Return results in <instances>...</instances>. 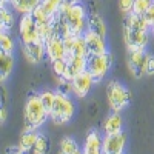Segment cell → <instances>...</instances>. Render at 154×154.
<instances>
[{"mask_svg":"<svg viewBox=\"0 0 154 154\" xmlns=\"http://www.w3.org/2000/svg\"><path fill=\"white\" fill-rule=\"evenodd\" d=\"M151 28L143 16L131 14L125 17L123 23V42L126 45V51L131 49H145L148 45V38Z\"/></svg>","mask_w":154,"mask_h":154,"instance_id":"obj_1","label":"cell"},{"mask_svg":"<svg viewBox=\"0 0 154 154\" xmlns=\"http://www.w3.org/2000/svg\"><path fill=\"white\" fill-rule=\"evenodd\" d=\"M60 12L65 17L68 28H69V34L71 35H83L85 31L88 29V9L86 6H83L82 2H75V3H69V2H63V5L60 6Z\"/></svg>","mask_w":154,"mask_h":154,"instance_id":"obj_2","label":"cell"},{"mask_svg":"<svg viewBox=\"0 0 154 154\" xmlns=\"http://www.w3.org/2000/svg\"><path fill=\"white\" fill-rule=\"evenodd\" d=\"M23 117H25L23 130H38L49 119V114L46 112L38 94H32L28 97L23 109Z\"/></svg>","mask_w":154,"mask_h":154,"instance_id":"obj_3","label":"cell"},{"mask_svg":"<svg viewBox=\"0 0 154 154\" xmlns=\"http://www.w3.org/2000/svg\"><path fill=\"white\" fill-rule=\"evenodd\" d=\"M74 112H75V106L71 96L56 91V100L49 112L51 122L56 125H65L74 117Z\"/></svg>","mask_w":154,"mask_h":154,"instance_id":"obj_4","label":"cell"},{"mask_svg":"<svg viewBox=\"0 0 154 154\" xmlns=\"http://www.w3.org/2000/svg\"><path fill=\"white\" fill-rule=\"evenodd\" d=\"M106 100H108L109 109L112 112H120L131 102V93L120 82L111 80L106 85Z\"/></svg>","mask_w":154,"mask_h":154,"instance_id":"obj_5","label":"cell"},{"mask_svg":"<svg viewBox=\"0 0 154 154\" xmlns=\"http://www.w3.org/2000/svg\"><path fill=\"white\" fill-rule=\"evenodd\" d=\"M111 65H112V54L109 51L102 56H88L86 57V71L94 79L96 83L105 79Z\"/></svg>","mask_w":154,"mask_h":154,"instance_id":"obj_6","label":"cell"},{"mask_svg":"<svg viewBox=\"0 0 154 154\" xmlns=\"http://www.w3.org/2000/svg\"><path fill=\"white\" fill-rule=\"evenodd\" d=\"M19 37H20L22 45L43 42L40 38V34H38V28H37V23H35L32 14H23L20 17V22H19Z\"/></svg>","mask_w":154,"mask_h":154,"instance_id":"obj_7","label":"cell"},{"mask_svg":"<svg viewBox=\"0 0 154 154\" xmlns=\"http://www.w3.org/2000/svg\"><path fill=\"white\" fill-rule=\"evenodd\" d=\"M148 54L145 49H131L128 51L126 56V65L130 72L140 79V77L146 75V60H148Z\"/></svg>","mask_w":154,"mask_h":154,"instance_id":"obj_8","label":"cell"},{"mask_svg":"<svg viewBox=\"0 0 154 154\" xmlns=\"http://www.w3.org/2000/svg\"><path fill=\"white\" fill-rule=\"evenodd\" d=\"M126 145V136L123 131L116 134H105L102 139V152L103 154H123Z\"/></svg>","mask_w":154,"mask_h":154,"instance_id":"obj_9","label":"cell"},{"mask_svg":"<svg viewBox=\"0 0 154 154\" xmlns=\"http://www.w3.org/2000/svg\"><path fill=\"white\" fill-rule=\"evenodd\" d=\"M83 38H85V46H86L88 56H102V54L108 53L105 37L86 29L85 34H83Z\"/></svg>","mask_w":154,"mask_h":154,"instance_id":"obj_10","label":"cell"},{"mask_svg":"<svg viewBox=\"0 0 154 154\" xmlns=\"http://www.w3.org/2000/svg\"><path fill=\"white\" fill-rule=\"evenodd\" d=\"M45 49H46V57L49 59V62L66 57L65 40L59 35H51L48 40H45Z\"/></svg>","mask_w":154,"mask_h":154,"instance_id":"obj_11","label":"cell"},{"mask_svg":"<svg viewBox=\"0 0 154 154\" xmlns=\"http://www.w3.org/2000/svg\"><path fill=\"white\" fill-rule=\"evenodd\" d=\"M94 79L91 75H89L88 71H83L82 74H79L77 77H74V79L71 80V85H72V94L75 97H85L88 96V93L91 91V88L94 85Z\"/></svg>","mask_w":154,"mask_h":154,"instance_id":"obj_12","label":"cell"},{"mask_svg":"<svg viewBox=\"0 0 154 154\" xmlns=\"http://www.w3.org/2000/svg\"><path fill=\"white\" fill-rule=\"evenodd\" d=\"M22 53L23 57L26 59L32 65L40 63L46 57V49L43 42H35V43H28V45H22Z\"/></svg>","mask_w":154,"mask_h":154,"instance_id":"obj_13","label":"cell"},{"mask_svg":"<svg viewBox=\"0 0 154 154\" xmlns=\"http://www.w3.org/2000/svg\"><path fill=\"white\" fill-rule=\"evenodd\" d=\"M65 60H66V71H65V75L63 77L66 80H72L74 77H77L83 71H86V57L66 56Z\"/></svg>","mask_w":154,"mask_h":154,"instance_id":"obj_14","label":"cell"},{"mask_svg":"<svg viewBox=\"0 0 154 154\" xmlns=\"http://www.w3.org/2000/svg\"><path fill=\"white\" fill-rule=\"evenodd\" d=\"M63 40H65L66 56H80V57H88L83 35H68V37L63 38Z\"/></svg>","mask_w":154,"mask_h":154,"instance_id":"obj_15","label":"cell"},{"mask_svg":"<svg viewBox=\"0 0 154 154\" xmlns=\"http://www.w3.org/2000/svg\"><path fill=\"white\" fill-rule=\"evenodd\" d=\"M102 139H103V136L97 130H91L85 137L82 152L83 154H103L102 152Z\"/></svg>","mask_w":154,"mask_h":154,"instance_id":"obj_16","label":"cell"},{"mask_svg":"<svg viewBox=\"0 0 154 154\" xmlns=\"http://www.w3.org/2000/svg\"><path fill=\"white\" fill-rule=\"evenodd\" d=\"M14 68V57L12 54H8L0 49V83L9 79V75Z\"/></svg>","mask_w":154,"mask_h":154,"instance_id":"obj_17","label":"cell"},{"mask_svg":"<svg viewBox=\"0 0 154 154\" xmlns=\"http://www.w3.org/2000/svg\"><path fill=\"white\" fill-rule=\"evenodd\" d=\"M8 5L19 14H31L40 5V0H8Z\"/></svg>","mask_w":154,"mask_h":154,"instance_id":"obj_18","label":"cell"},{"mask_svg":"<svg viewBox=\"0 0 154 154\" xmlns=\"http://www.w3.org/2000/svg\"><path fill=\"white\" fill-rule=\"evenodd\" d=\"M122 126H123V120H122V116L120 112H112L108 116L103 122V133L105 134H116V133H120L122 131Z\"/></svg>","mask_w":154,"mask_h":154,"instance_id":"obj_19","label":"cell"},{"mask_svg":"<svg viewBox=\"0 0 154 154\" xmlns=\"http://www.w3.org/2000/svg\"><path fill=\"white\" fill-rule=\"evenodd\" d=\"M88 29L102 35V37H106V23L97 12H91L88 16Z\"/></svg>","mask_w":154,"mask_h":154,"instance_id":"obj_20","label":"cell"},{"mask_svg":"<svg viewBox=\"0 0 154 154\" xmlns=\"http://www.w3.org/2000/svg\"><path fill=\"white\" fill-rule=\"evenodd\" d=\"M37 136H38V130H23V133H22V136L19 139V148L22 151L31 152L35 140H37Z\"/></svg>","mask_w":154,"mask_h":154,"instance_id":"obj_21","label":"cell"},{"mask_svg":"<svg viewBox=\"0 0 154 154\" xmlns=\"http://www.w3.org/2000/svg\"><path fill=\"white\" fill-rule=\"evenodd\" d=\"M16 23V17L12 14L9 5H0V26L3 31H11Z\"/></svg>","mask_w":154,"mask_h":154,"instance_id":"obj_22","label":"cell"},{"mask_svg":"<svg viewBox=\"0 0 154 154\" xmlns=\"http://www.w3.org/2000/svg\"><path fill=\"white\" fill-rule=\"evenodd\" d=\"M51 148V143H49V140L45 134H42L40 131H38V136H37V140H35V143L32 146V154H48Z\"/></svg>","mask_w":154,"mask_h":154,"instance_id":"obj_23","label":"cell"},{"mask_svg":"<svg viewBox=\"0 0 154 154\" xmlns=\"http://www.w3.org/2000/svg\"><path fill=\"white\" fill-rule=\"evenodd\" d=\"M79 149V145L72 137H63L59 145V154H74Z\"/></svg>","mask_w":154,"mask_h":154,"instance_id":"obj_24","label":"cell"},{"mask_svg":"<svg viewBox=\"0 0 154 154\" xmlns=\"http://www.w3.org/2000/svg\"><path fill=\"white\" fill-rule=\"evenodd\" d=\"M63 5V0H40V6L48 16H51L53 17L56 12L60 9V6Z\"/></svg>","mask_w":154,"mask_h":154,"instance_id":"obj_25","label":"cell"},{"mask_svg":"<svg viewBox=\"0 0 154 154\" xmlns=\"http://www.w3.org/2000/svg\"><path fill=\"white\" fill-rule=\"evenodd\" d=\"M8 119V96L6 89L0 85V125H3Z\"/></svg>","mask_w":154,"mask_h":154,"instance_id":"obj_26","label":"cell"},{"mask_svg":"<svg viewBox=\"0 0 154 154\" xmlns=\"http://www.w3.org/2000/svg\"><path fill=\"white\" fill-rule=\"evenodd\" d=\"M38 97H40L46 112L49 114L51 108H53V105H54V100H56V91H53V89H45V91L38 93Z\"/></svg>","mask_w":154,"mask_h":154,"instance_id":"obj_27","label":"cell"},{"mask_svg":"<svg viewBox=\"0 0 154 154\" xmlns=\"http://www.w3.org/2000/svg\"><path fill=\"white\" fill-rule=\"evenodd\" d=\"M152 6V0H134L133 6V14L137 16H145L146 11Z\"/></svg>","mask_w":154,"mask_h":154,"instance_id":"obj_28","label":"cell"},{"mask_svg":"<svg viewBox=\"0 0 154 154\" xmlns=\"http://www.w3.org/2000/svg\"><path fill=\"white\" fill-rule=\"evenodd\" d=\"M51 68H53V72L54 75L57 77H63L65 75V71H66V60L65 59H60V60H54L51 62Z\"/></svg>","mask_w":154,"mask_h":154,"instance_id":"obj_29","label":"cell"},{"mask_svg":"<svg viewBox=\"0 0 154 154\" xmlns=\"http://www.w3.org/2000/svg\"><path fill=\"white\" fill-rule=\"evenodd\" d=\"M56 91L71 96V94H72V85H71V80H66L65 77H59V79H57V89H56Z\"/></svg>","mask_w":154,"mask_h":154,"instance_id":"obj_30","label":"cell"},{"mask_svg":"<svg viewBox=\"0 0 154 154\" xmlns=\"http://www.w3.org/2000/svg\"><path fill=\"white\" fill-rule=\"evenodd\" d=\"M117 3H119V9L120 12L126 17V16H130L131 12H133V6H134V0H117Z\"/></svg>","mask_w":154,"mask_h":154,"instance_id":"obj_31","label":"cell"},{"mask_svg":"<svg viewBox=\"0 0 154 154\" xmlns=\"http://www.w3.org/2000/svg\"><path fill=\"white\" fill-rule=\"evenodd\" d=\"M146 75H154V56L149 53L146 60Z\"/></svg>","mask_w":154,"mask_h":154,"instance_id":"obj_32","label":"cell"},{"mask_svg":"<svg viewBox=\"0 0 154 154\" xmlns=\"http://www.w3.org/2000/svg\"><path fill=\"white\" fill-rule=\"evenodd\" d=\"M5 154H31V152L22 151V149L19 148V145H16V146H8V148L5 149Z\"/></svg>","mask_w":154,"mask_h":154,"instance_id":"obj_33","label":"cell"},{"mask_svg":"<svg viewBox=\"0 0 154 154\" xmlns=\"http://www.w3.org/2000/svg\"><path fill=\"white\" fill-rule=\"evenodd\" d=\"M145 17V20L148 22V25H149V26H151V25L154 23V3H152V6L146 11V14L143 16Z\"/></svg>","mask_w":154,"mask_h":154,"instance_id":"obj_34","label":"cell"},{"mask_svg":"<svg viewBox=\"0 0 154 154\" xmlns=\"http://www.w3.org/2000/svg\"><path fill=\"white\" fill-rule=\"evenodd\" d=\"M0 5H8V0H0Z\"/></svg>","mask_w":154,"mask_h":154,"instance_id":"obj_35","label":"cell"},{"mask_svg":"<svg viewBox=\"0 0 154 154\" xmlns=\"http://www.w3.org/2000/svg\"><path fill=\"white\" fill-rule=\"evenodd\" d=\"M74 154H83V152H82V149H80V148H79V149H77V151H75V152H74Z\"/></svg>","mask_w":154,"mask_h":154,"instance_id":"obj_36","label":"cell"},{"mask_svg":"<svg viewBox=\"0 0 154 154\" xmlns=\"http://www.w3.org/2000/svg\"><path fill=\"white\" fill-rule=\"evenodd\" d=\"M149 28H151V32H152V35H154V23L151 25V26H149Z\"/></svg>","mask_w":154,"mask_h":154,"instance_id":"obj_37","label":"cell"},{"mask_svg":"<svg viewBox=\"0 0 154 154\" xmlns=\"http://www.w3.org/2000/svg\"><path fill=\"white\" fill-rule=\"evenodd\" d=\"M152 3H154V0H152Z\"/></svg>","mask_w":154,"mask_h":154,"instance_id":"obj_38","label":"cell"}]
</instances>
